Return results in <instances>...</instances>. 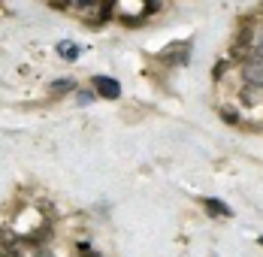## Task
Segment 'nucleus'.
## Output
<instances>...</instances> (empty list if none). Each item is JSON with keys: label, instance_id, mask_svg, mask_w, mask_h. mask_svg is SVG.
<instances>
[{"label": "nucleus", "instance_id": "20e7f679", "mask_svg": "<svg viewBox=\"0 0 263 257\" xmlns=\"http://www.w3.org/2000/svg\"><path fill=\"white\" fill-rule=\"evenodd\" d=\"M206 209H209L212 215H224V218H227V215H233V212H230V206L221 203V200H215V197H209V200H206Z\"/></svg>", "mask_w": 263, "mask_h": 257}, {"label": "nucleus", "instance_id": "f03ea898", "mask_svg": "<svg viewBox=\"0 0 263 257\" xmlns=\"http://www.w3.org/2000/svg\"><path fill=\"white\" fill-rule=\"evenodd\" d=\"M242 76H245V82H248V85L263 88V58H260V54H257V58H251V61L242 67Z\"/></svg>", "mask_w": 263, "mask_h": 257}, {"label": "nucleus", "instance_id": "7ed1b4c3", "mask_svg": "<svg viewBox=\"0 0 263 257\" xmlns=\"http://www.w3.org/2000/svg\"><path fill=\"white\" fill-rule=\"evenodd\" d=\"M94 88H97L103 97H109V100H118V97H121V85L109 76H94Z\"/></svg>", "mask_w": 263, "mask_h": 257}, {"label": "nucleus", "instance_id": "0eeeda50", "mask_svg": "<svg viewBox=\"0 0 263 257\" xmlns=\"http://www.w3.org/2000/svg\"><path fill=\"white\" fill-rule=\"evenodd\" d=\"M100 0H76V6H82V9H88V6H97Z\"/></svg>", "mask_w": 263, "mask_h": 257}, {"label": "nucleus", "instance_id": "1a4fd4ad", "mask_svg": "<svg viewBox=\"0 0 263 257\" xmlns=\"http://www.w3.org/2000/svg\"><path fill=\"white\" fill-rule=\"evenodd\" d=\"M260 58H263V43H260Z\"/></svg>", "mask_w": 263, "mask_h": 257}, {"label": "nucleus", "instance_id": "f8f14e48", "mask_svg": "<svg viewBox=\"0 0 263 257\" xmlns=\"http://www.w3.org/2000/svg\"><path fill=\"white\" fill-rule=\"evenodd\" d=\"M94 257H97V254H94Z\"/></svg>", "mask_w": 263, "mask_h": 257}, {"label": "nucleus", "instance_id": "423d86ee", "mask_svg": "<svg viewBox=\"0 0 263 257\" xmlns=\"http://www.w3.org/2000/svg\"><path fill=\"white\" fill-rule=\"evenodd\" d=\"M112 3H115V0H103V6H100V19H109V12H112Z\"/></svg>", "mask_w": 263, "mask_h": 257}, {"label": "nucleus", "instance_id": "9d476101", "mask_svg": "<svg viewBox=\"0 0 263 257\" xmlns=\"http://www.w3.org/2000/svg\"><path fill=\"white\" fill-rule=\"evenodd\" d=\"M40 257H52V254H40Z\"/></svg>", "mask_w": 263, "mask_h": 257}, {"label": "nucleus", "instance_id": "6e6552de", "mask_svg": "<svg viewBox=\"0 0 263 257\" xmlns=\"http://www.w3.org/2000/svg\"><path fill=\"white\" fill-rule=\"evenodd\" d=\"M0 257H15V251H0Z\"/></svg>", "mask_w": 263, "mask_h": 257}, {"label": "nucleus", "instance_id": "9b49d317", "mask_svg": "<svg viewBox=\"0 0 263 257\" xmlns=\"http://www.w3.org/2000/svg\"><path fill=\"white\" fill-rule=\"evenodd\" d=\"M260 245H263V236H260Z\"/></svg>", "mask_w": 263, "mask_h": 257}, {"label": "nucleus", "instance_id": "39448f33", "mask_svg": "<svg viewBox=\"0 0 263 257\" xmlns=\"http://www.w3.org/2000/svg\"><path fill=\"white\" fill-rule=\"evenodd\" d=\"M58 54H61V58H70V61H73V58L79 54V49H76V46H67V43H61V46H58Z\"/></svg>", "mask_w": 263, "mask_h": 257}, {"label": "nucleus", "instance_id": "f257e3e1", "mask_svg": "<svg viewBox=\"0 0 263 257\" xmlns=\"http://www.w3.org/2000/svg\"><path fill=\"white\" fill-rule=\"evenodd\" d=\"M160 58L166 64L182 67V64H187V58H191V43H173V46H166V49L160 51Z\"/></svg>", "mask_w": 263, "mask_h": 257}]
</instances>
